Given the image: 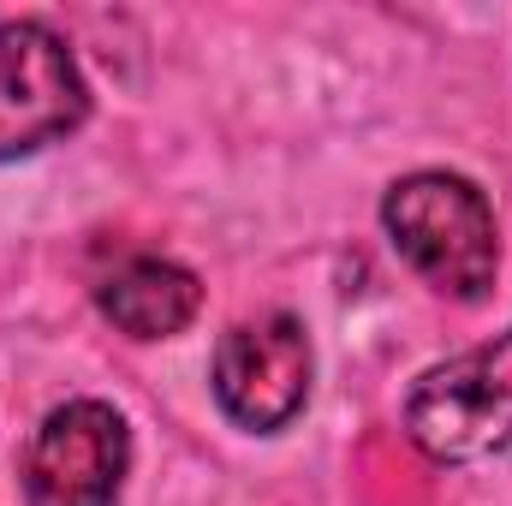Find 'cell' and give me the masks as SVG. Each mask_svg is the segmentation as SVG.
Masks as SVG:
<instances>
[{"instance_id": "7a4b0ae2", "label": "cell", "mask_w": 512, "mask_h": 506, "mask_svg": "<svg viewBox=\"0 0 512 506\" xmlns=\"http://www.w3.org/2000/svg\"><path fill=\"white\" fill-rule=\"evenodd\" d=\"M405 435L435 465H471L512 447V328L423 370L405 399Z\"/></svg>"}, {"instance_id": "5b68a950", "label": "cell", "mask_w": 512, "mask_h": 506, "mask_svg": "<svg viewBox=\"0 0 512 506\" xmlns=\"http://www.w3.org/2000/svg\"><path fill=\"white\" fill-rule=\"evenodd\" d=\"M310 334L298 316H251L239 328L221 334L215 346V405L251 429V435H274L286 429L304 399H310Z\"/></svg>"}, {"instance_id": "8992f818", "label": "cell", "mask_w": 512, "mask_h": 506, "mask_svg": "<svg viewBox=\"0 0 512 506\" xmlns=\"http://www.w3.org/2000/svg\"><path fill=\"white\" fill-rule=\"evenodd\" d=\"M96 298H102V316L120 334H131V340H173L203 310L197 274L185 262H167V256H131V262H120L102 280Z\"/></svg>"}, {"instance_id": "6da1fadb", "label": "cell", "mask_w": 512, "mask_h": 506, "mask_svg": "<svg viewBox=\"0 0 512 506\" xmlns=\"http://www.w3.org/2000/svg\"><path fill=\"white\" fill-rule=\"evenodd\" d=\"M387 245L447 298H483L501 268V233L489 197L465 173H405L382 197Z\"/></svg>"}, {"instance_id": "3957f363", "label": "cell", "mask_w": 512, "mask_h": 506, "mask_svg": "<svg viewBox=\"0 0 512 506\" xmlns=\"http://www.w3.org/2000/svg\"><path fill=\"white\" fill-rule=\"evenodd\" d=\"M84 114L90 84L72 48L36 18L0 24V161L60 143L66 131L84 126Z\"/></svg>"}, {"instance_id": "277c9868", "label": "cell", "mask_w": 512, "mask_h": 506, "mask_svg": "<svg viewBox=\"0 0 512 506\" xmlns=\"http://www.w3.org/2000/svg\"><path fill=\"white\" fill-rule=\"evenodd\" d=\"M131 435L102 399L54 405L24 459V506H114L126 489Z\"/></svg>"}]
</instances>
